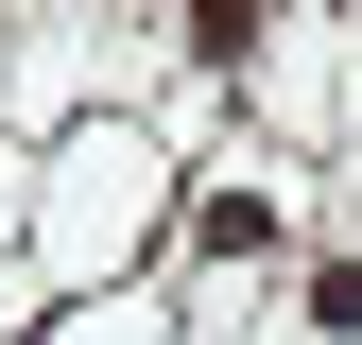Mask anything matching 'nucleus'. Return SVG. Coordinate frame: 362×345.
<instances>
[{"label":"nucleus","instance_id":"f257e3e1","mask_svg":"<svg viewBox=\"0 0 362 345\" xmlns=\"http://www.w3.org/2000/svg\"><path fill=\"white\" fill-rule=\"evenodd\" d=\"M276 225H293L276 190H207V259H259V242H276Z\"/></svg>","mask_w":362,"mask_h":345},{"label":"nucleus","instance_id":"f03ea898","mask_svg":"<svg viewBox=\"0 0 362 345\" xmlns=\"http://www.w3.org/2000/svg\"><path fill=\"white\" fill-rule=\"evenodd\" d=\"M259 18H276V0H190V52H207V69H242V52H259Z\"/></svg>","mask_w":362,"mask_h":345}]
</instances>
